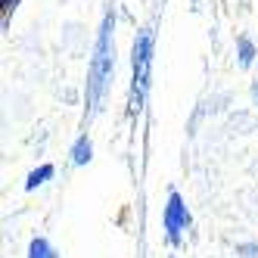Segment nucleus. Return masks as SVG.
<instances>
[{"label":"nucleus","mask_w":258,"mask_h":258,"mask_svg":"<svg viewBox=\"0 0 258 258\" xmlns=\"http://www.w3.org/2000/svg\"><path fill=\"white\" fill-rule=\"evenodd\" d=\"M112 75H115V13H106L94 44V56H90V66H87V87H84L87 115H94L103 106Z\"/></svg>","instance_id":"f257e3e1"},{"label":"nucleus","mask_w":258,"mask_h":258,"mask_svg":"<svg viewBox=\"0 0 258 258\" xmlns=\"http://www.w3.org/2000/svg\"><path fill=\"white\" fill-rule=\"evenodd\" d=\"M25 258H59V252L53 249V243L47 236H34L28 243V255Z\"/></svg>","instance_id":"423d86ee"},{"label":"nucleus","mask_w":258,"mask_h":258,"mask_svg":"<svg viewBox=\"0 0 258 258\" xmlns=\"http://www.w3.org/2000/svg\"><path fill=\"white\" fill-rule=\"evenodd\" d=\"M153 56H156V34L153 28H140L131 47V87H127V112L140 115L146 94L153 84Z\"/></svg>","instance_id":"f03ea898"},{"label":"nucleus","mask_w":258,"mask_h":258,"mask_svg":"<svg viewBox=\"0 0 258 258\" xmlns=\"http://www.w3.org/2000/svg\"><path fill=\"white\" fill-rule=\"evenodd\" d=\"M69 156H72V165H75V168H84V165H90V159H94V143H90V137L81 134L75 143H72Z\"/></svg>","instance_id":"20e7f679"},{"label":"nucleus","mask_w":258,"mask_h":258,"mask_svg":"<svg viewBox=\"0 0 258 258\" xmlns=\"http://www.w3.org/2000/svg\"><path fill=\"white\" fill-rule=\"evenodd\" d=\"M56 174V168H53L50 162H44V165H38L34 171H28V177H25V193H34L38 187H44V183Z\"/></svg>","instance_id":"39448f33"},{"label":"nucleus","mask_w":258,"mask_h":258,"mask_svg":"<svg viewBox=\"0 0 258 258\" xmlns=\"http://www.w3.org/2000/svg\"><path fill=\"white\" fill-rule=\"evenodd\" d=\"M193 224V215L187 209V202H183V196L177 190L168 193V199H165V209H162V227H165V239H168V246H180L183 236H187Z\"/></svg>","instance_id":"7ed1b4c3"},{"label":"nucleus","mask_w":258,"mask_h":258,"mask_svg":"<svg viewBox=\"0 0 258 258\" xmlns=\"http://www.w3.org/2000/svg\"><path fill=\"white\" fill-rule=\"evenodd\" d=\"M22 7V0H0V19H4V28H10L13 13Z\"/></svg>","instance_id":"6e6552de"},{"label":"nucleus","mask_w":258,"mask_h":258,"mask_svg":"<svg viewBox=\"0 0 258 258\" xmlns=\"http://www.w3.org/2000/svg\"><path fill=\"white\" fill-rule=\"evenodd\" d=\"M252 100H255V103H258V81H255V84H252Z\"/></svg>","instance_id":"1a4fd4ad"},{"label":"nucleus","mask_w":258,"mask_h":258,"mask_svg":"<svg viewBox=\"0 0 258 258\" xmlns=\"http://www.w3.org/2000/svg\"><path fill=\"white\" fill-rule=\"evenodd\" d=\"M255 56H258L255 44H252L249 38H239V41H236V59H239V66H243V69H249V66L255 62Z\"/></svg>","instance_id":"0eeeda50"}]
</instances>
